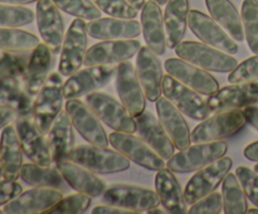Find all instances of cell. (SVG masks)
Here are the masks:
<instances>
[{
    "label": "cell",
    "instance_id": "6da1fadb",
    "mask_svg": "<svg viewBox=\"0 0 258 214\" xmlns=\"http://www.w3.org/2000/svg\"><path fill=\"white\" fill-rule=\"evenodd\" d=\"M63 86L64 82L62 75L59 72H54L49 75L35 96L33 102V120L39 132L43 135H47L55 117L63 110Z\"/></svg>",
    "mask_w": 258,
    "mask_h": 214
},
{
    "label": "cell",
    "instance_id": "7a4b0ae2",
    "mask_svg": "<svg viewBox=\"0 0 258 214\" xmlns=\"http://www.w3.org/2000/svg\"><path fill=\"white\" fill-rule=\"evenodd\" d=\"M68 159L96 174H112L127 170L131 160L120 151L88 144L73 148Z\"/></svg>",
    "mask_w": 258,
    "mask_h": 214
},
{
    "label": "cell",
    "instance_id": "3957f363",
    "mask_svg": "<svg viewBox=\"0 0 258 214\" xmlns=\"http://www.w3.org/2000/svg\"><path fill=\"white\" fill-rule=\"evenodd\" d=\"M175 53L181 59L212 72H232L238 64L237 59L232 57V54L212 45L193 42V40L179 43L175 47Z\"/></svg>",
    "mask_w": 258,
    "mask_h": 214
},
{
    "label": "cell",
    "instance_id": "277c9868",
    "mask_svg": "<svg viewBox=\"0 0 258 214\" xmlns=\"http://www.w3.org/2000/svg\"><path fill=\"white\" fill-rule=\"evenodd\" d=\"M247 118L242 108L217 112L202 121L191 131V142H211L236 135L246 126Z\"/></svg>",
    "mask_w": 258,
    "mask_h": 214
},
{
    "label": "cell",
    "instance_id": "5b68a950",
    "mask_svg": "<svg viewBox=\"0 0 258 214\" xmlns=\"http://www.w3.org/2000/svg\"><path fill=\"white\" fill-rule=\"evenodd\" d=\"M228 151V142L223 140L198 142L188 146L169 159L168 168L174 173L197 171L224 156Z\"/></svg>",
    "mask_w": 258,
    "mask_h": 214
},
{
    "label": "cell",
    "instance_id": "8992f818",
    "mask_svg": "<svg viewBox=\"0 0 258 214\" xmlns=\"http://www.w3.org/2000/svg\"><path fill=\"white\" fill-rule=\"evenodd\" d=\"M86 103L108 127L126 133H135L138 130L136 118L128 112L122 102L105 92H91L86 96Z\"/></svg>",
    "mask_w": 258,
    "mask_h": 214
},
{
    "label": "cell",
    "instance_id": "52a82bcc",
    "mask_svg": "<svg viewBox=\"0 0 258 214\" xmlns=\"http://www.w3.org/2000/svg\"><path fill=\"white\" fill-rule=\"evenodd\" d=\"M87 23L76 18L66 33L60 49L58 72L63 77H70L81 69L87 53Z\"/></svg>",
    "mask_w": 258,
    "mask_h": 214
},
{
    "label": "cell",
    "instance_id": "ba28073f",
    "mask_svg": "<svg viewBox=\"0 0 258 214\" xmlns=\"http://www.w3.org/2000/svg\"><path fill=\"white\" fill-rule=\"evenodd\" d=\"M163 95L184 115L193 120L203 121L211 116L212 111L209 110L207 101L202 97V93L183 85L169 73L164 76Z\"/></svg>",
    "mask_w": 258,
    "mask_h": 214
},
{
    "label": "cell",
    "instance_id": "9c48e42d",
    "mask_svg": "<svg viewBox=\"0 0 258 214\" xmlns=\"http://www.w3.org/2000/svg\"><path fill=\"white\" fill-rule=\"evenodd\" d=\"M233 160L229 156H222L214 163L197 170L184 189V196L188 204H194L199 199L213 193L231 171Z\"/></svg>",
    "mask_w": 258,
    "mask_h": 214
},
{
    "label": "cell",
    "instance_id": "30bf717a",
    "mask_svg": "<svg viewBox=\"0 0 258 214\" xmlns=\"http://www.w3.org/2000/svg\"><path fill=\"white\" fill-rule=\"evenodd\" d=\"M102 200L106 204L130 209L138 213L160 205V198L156 190L131 184H113L106 189Z\"/></svg>",
    "mask_w": 258,
    "mask_h": 214
},
{
    "label": "cell",
    "instance_id": "8fae6325",
    "mask_svg": "<svg viewBox=\"0 0 258 214\" xmlns=\"http://www.w3.org/2000/svg\"><path fill=\"white\" fill-rule=\"evenodd\" d=\"M108 138H110V144L116 150L127 156L131 161L138 165L148 170L155 171L165 168V159L161 158L140 136L113 131L110 133Z\"/></svg>",
    "mask_w": 258,
    "mask_h": 214
},
{
    "label": "cell",
    "instance_id": "7c38bea8",
    "mask_svg": "<svg viewBox=\"0 0 258 214\" xmlns=\"http://www.w3.org/2000/svg\"><path fill=\"white\" fill-rule=\"evenodd\" d=\"M66 110L76 130L88 144H93L101 148H108L110 144L108 135L101 123L100 117L87 103L81 101L80 98H71L67 100Z\"/></svg>",
    "mask_w": 258,
    "mask_h": 214
},
{
    "label": "cell",
    "instance_id": "4fadbf2b",
    "mask_svg": "<svg viewBox=\"0 0 258 214\" xmlns=\"http://www.w3.org/2000/svg\"><path fill=\"white\" fill-rule=\"evenodd\" d=\"M117 72L115 65H90L70 76L63 86L66 100L80 98L96 92L111 82Z\"/></svg>",
    "mask_w": 258,
    "mask_h": 214
},
{
    "label": "cell",
    "instance_id": "5bb4252c",
    "mask_svg": "<svg viewBox=\"0 0 258 214\" xmlns=\"http://www.w3.org/2000/svg\"><path fill=\"white\" fill-rule=\"evenodd\" d=\"M141 49V43L136 39H112L96 43L87 49L85 57L86 67L90 65H115L131 59Z\"/></svg>",
    "mask_w": 258,
    "mask_h": 214
},
{
    "label": "cell",
    "instance_id": "9a60e30c",
    "mask_svg": "<svg viewBox=\"0 0 258 214\" xmlns=\"http://www.w3.org/2000/svg\"><path fill=\"white\" fill-rule=\"evenodd\" d=\"M190 30L206 44L223 50L228 54L238 53V44L221 24L199 10H190L188 17Z\"/></svg>",
    "mask_w": 258,
    "mask_h": 214
},
{
    "label": "cell",
    "instance_id": "2e32d148",
    "mask_svg": "<svg viewBox=\"0 0 258 214\" xmlns=\"http://www.w3.org/2000/svg\"><path fill=\"white\" fill-rule=\"evenodd\" d=\"M258 102V82L231 83L219 88L207 100L212 113L244 108Z\"/></svg>",
    "mask_w": 258,
    "mask_h": 214
},
{
    "label": "cell",
    "instance_id": "e0dca14e",
    "mask_svg": "<svg viewBox=\"0 0 258 214\" xmlns=\"http://www.w3.org/2000/svg\"><path fill=\"white\" fill-rule=\"evenodd\" d=\"M15 128L19 136L24 155L32 163L42 166L52 165V155L47 137L35 126L33 116H18L15 118Z\"/></svg>",
    "mask_w": 258,
    "mask_h": 214
},
{
    "label": "cell",
    "instance_id": "ac0fdd59",
    "mask_svg": "<svg viewBox=\"0 0 258 214\" xmlns=\"http://www.w3.org/2000/svg\"><path fill=\"white\" fill-rule=\"evenodd\" d=\"M116 91L120 96L121 102L125 105L128 112L138 117L145 111L146 96L138 77L136 68L131 62L125 60L117 64L116 72Z\"/></svg>",
    "mask_w": 258,
    "mask_h": 214
},
{
    "label": "cell",
    "instance_id": "d6986e66",
    "mask_svg": "<svg viewBox=\"0 0 258 214\" xmlns=\"http://www.w3.org/2000/svg\"><path fill=\"white\" fill-rule=\"evenodd\" d=\"M165 69L179 82L204 96H212L219 90V82L209 73V70L191 64L181 58L166 59Z\"/></svg>",
    "mask_w": 258,
    "mask_h": 214
},
{
    "label": "cell",
    "instance_id": "ffe728a7",
    "mask_svg": "<svg viewBox=\"0 0 258 214\" xmlns=\"http://www.w3.org/2000/svg\"><path fill=\"white\" fill-rule=\"evenodd\" d=\"M63 198L62 190L48 186H35L20 193L17 198L4 204L7 214H38L44 213Z\"/></svg>",
    "mask_w": 258,
    "mask_h": 214
},
{
    "label": "cell",
    "instance_id": "44dd1931",
    "mask_svg": "<svg viewBox=\"0 0 258 214\" xmlns=\"http://www.w3.org/2000/svg\"><path fill=\"white\" fill-rule=\"evenodd\" d=\"M35 19L43 42L54 54L59 53L64 39V20L59 8L53 0H38Z\"/></svg>",
    "mask_w": 258,
    "mask_h": 214
},
{
    "label": "cell",
    "instance_id": "7402d4cb",
    "mask_svg": "<svg viewBox=\"0 0 258 214\" xmlns=\"http://www.w3.org/2000/svg\"><path fill=\"white\" fill-rule=\"evenodd\" d=\"M136 72L140 80L146 98L156 102L163 93L164 70L163 64L155 52L146 47H141L136 57Z\"/></svg>",
    "mask_w": 258,
    "mask_h": 214
},
{
    "label": "cell",
    "instance_id": "603a6c76",
    "mask_svg": "<svg viewBox=\"0 0 258 214\" xmlns=\"http://www.w3.org/2000/svg\"><path fill=\"white\" fill-rule=\"evenodd\" d=\"M156 112H158L161 125L170 136L176 149L184 150L190 146L191 132L188 122L183 116L184 113L176 106H174L165 96L159 97L156 101Z\"/></svg>",
    "mask_w": 258,
    "mask_h": 214
},
{
    "label": "cell",
    "instance_id": "cb8c5ba5",
    "mask_svg": "<svg viewBox=\"0 0 258 214\" xmlns=\"http://www.w3.org/2000/svg\"><path fill=\"white\" fill-rule=\"evenodd\" d=\"M135 118L138 123L136 132L139 133V136L145 142H148L163 159L169 160L173 158L176 148L164 126L161 125L160 120L155 117L150 111H144L140 116Z\"/></svg>",
    "mask_w": 258,
    "mask_h": 214
},
{
    "label": "cell",
    "instance_id": "d4e9b609",
    "mask_svg": "<svg viewBox=\"0 0 258 214\" xmlns=\"http://www.w3.org/2000/svg\"><path fill=\"white\" fill-rule=\"evenodd\" d=\"M55 165L59 169L68 185L80 193L91 196H100L107 188L105 181L98 178L97 174L70 159L59 161Z\"/></svg>",
    "mask_w": 258,
    "mask_h": 214
},
{
    "label": "cell",
    "instance_id": "484cf974",
    "mask_svg": "<svg viewBox=\"0 0 258 214\" xmlns=\"http://www.w3.org/2000/svg\"><path fill=\"white\" fill-rule=\"evenodd\" d=\"M88 35L95 39L112 40V39H133L143 33L141 23L134 19L123 18H98L90 20L87 24Z\"/></svg>",
    "mask_w": 258,
    "mask_h": 214
},
{
    "label": "cell",
    "instance_id": "4316f807",
    "mask_svg": "<svg viewBox=\"0 0 258 214\" xmlns=\"http://www.w3.org/2000/svg\"><path fill=\"white\" fill-rule=\"evenodd\" d=\"M141 29L146 45L158 55L166 50V30L160 5L154 0L145 3L141 12Z\"/></svg>",
    "mask_w": 258,
    "mask_h": 214
},
{
    "label": "cell",
    "instance_id": "83f0119b",
    "mask_svg": "<svg viewBox=\"0 0 258 214\" xmlns=\"http://www.w3.org/2000/svg\"><path fill=\"white\" fill-rule=\"evenodd\" d=\"M47 142L53 163L55 164L68 159L75 148V126L66 108L60 111L48 131Z\"/></svg>",
    "mask_w": 258,
    "mask_h": 214
},
{
    "label": "cell",
    "instance_id": "f1b7e54d",
    "mask_svg": "<svg viewBox=\"0 0 258 214\" xmlns=\"http://www.w3.org/2000/svg\"><path fill=\"white\" fill-rule=\"evenodd\" d=\"M54 53L49 49L45 43H39L34 50H32L29 62H28L25 72L22 80L25 88L30 96L35 97L47 78L49 77V70L54 62Z\"/></svg>",
    "mask_w": 258,
    "mask_h": 214
},
{
    "label": "cell",
    "instance_id": "f546056e",
    "mask_svg": "<svg viewBox=\"0 0 258 214\" xmlns=\"http://www.w3.org/2000/svg\"><path fill=\"white\" fill-rule=\"evenodd\" d=\"M23 155L24 153L15 126H5L0 137V168L4 179L17 180L20 178Z\"/></svg>",
    "mask_w": 258,
    "mask_h": 214
},
{
    "label": "cell",
    "instance_id": "4dcf8cb0",
    "mask_svg": "<svg viewBox=\"0 0 258 214\" xmlns=\"http://www.w3.org/2000/svg\"><path fill=\"white\" fill-rule=\"evenodd\" d=\"M155 189L160 198L161 205L171 214L188 213L185 196L174 171L163 168L158 170L155 176Z\"/></svg>",
    "mask_w": 258,
    "mask_h": 214
},
{
    "label": "cell",
    "instance_id": "1f68e13d",
    "mask_svg": "<svg viewBox=\"0 0 258 214\" xmlns=\"http://www.w3.org/2000/svg\"><path fill=\"white\" fill-rule=\"evenodd\" d=\"M33 102L22 77L0 76V105L12 107L18 116H33Z\"/></svg>",
    "mask_w": 258,
    "mask_h": 214
},
{
    "label": "cell",
    "instance_id": "d6a6232c",
    "mask_svg": "<svg viewBox=\"0 0 258 214\" xmlns=\"http://www.w3.org/2000/svg\"><path fill=\"white\" fill-rule=\"evenodd\" d=\"M190 8L189 0H168L164 14L166 30V44L170 49L183 40L188 28V17Z\"/></svg>",
    "mask_w": 258,
    "mask_h": 214
},
{
    "label": "cell",
    "instance_id": "836d02e7",
    "mask_svg": "<svg viewBox=\"0 0 258 214\" xmlns=\"http://www.w3.org/2000/svg\"><path fill=\"white\" fill-rule=\"evenodd\" d=\"M211 17L227 30L237 42L244 39L242 17L231 0H206Z\"/></svg>",
    "mask_w": 258,
    "mask_h": 214
},
{
    "label": "cell",
    "instance_id": "e575fe53",
    "mask_svg": "<svg viewBox=\"0 0 258 214\" xmlns=\"http://www.w3.org/2000/svg\"><path fill=\"white\" fill-rule=\"evenodd\" d=\"M20 179L28 185L48 186V188H64L66 183L59 169L55 166H42L34 163L23 164L20 170Z\"/></svg>",
    "mask_w": 258,
    "mask_h": 214
},
{
    "label": "cell",
    "instance_id": "d590c367",
    "mask_svg": "<svg viewBox=\"0 0 258 214\" xmlns=\"http://www.w3.org/2000/svg\"><path fill=\"white\" fill-rule=\"evenodd\" d=\"M222 199L226 214H243L248 210L247 195L236 174L228 173L222 181Z\"/></svg>",
    "mask_w": 258,
    "mask_h": 214
},
{
    "label": "cell",
    "instance_id": "8d00e7d4",
    "mask_svg": "<svg viewBox=\"0 0 258 214\" xmlns=\"http://www.w3.org/2000/svg\"><path fill=\"white\" fill-rule=\"evenodd\" d=\"M39 38L18 28H0V49L28 53L39 45Z\"/></svg>",
    "mask_w": 258,
    "mask_h": 214
},
{
    "label": "cell",
    "instance_id": "74e56055",
    "mask_svg": "<svg viewBox=\"0 0 258 214\" xmlns=\"http://www.w3.org/2000/svg\"><path fill=\"white\" fill-rule=\"evenodd\" d=\"M242 23L249 49L258 54V0H244L242 4Z\"/></svg>",
    "mask_w": 258,
    "mask_h": 214
},
{
    "label": "cell",
    "instance_id": "f35d334b",
    "mask_svg": "<svg viewBox=\"0 0 258 214\" xmlns=\"http://www.w3.org/2000/svg\"><path fill=\"white\" fill-rule=\"evenodd\" d=\"M34 12L22 5L0 4V28H18L34 20Z\"/></svg>",
    "mask_w": 258,
    "mask_h": 214
},
{
    "label": "cell",
    "instance_id": "ab89813d",
    "mask_svg": "<svg viewBox=\"0 0 258 214\" xmlns=\"http://www.w3.org/2000/svg\"><path fill=\"white\" fill-rule=\"evenodd\" d=\"M92 196L78 191L77 194H70L63 196L52 208L45 210V214H82L90 208Z\"/></svg>",
    "mask_w": 258,
    "mask_h": 214
},
{
    "label": "cell",
    "instance_id": "60d3db41",
    "mask_svg": "<svg viewBox=\"0 0 258 214\" xmlns=\"http://www.w3.org/2000/svg\"><path fill=\"white\" fill-rule=\"evenodd\" d=\"M62 12L85 20H95L101 18V10L92 0H53Z\"/></svg>",
    "mask_w": 258,
    "mask_h": 214
},
{
    "label": "cell",
    "instance_id": "b9f144b4",
    "mask_svg": "<svg viewBox=\"0 0 258 214\" xmlns=\"http://www.w3.org/2000/svg\"><path fill=\"white\" fill-rule=\"evenodd\" d=\"M28 53L9 52L0 49V76L8 77H23L29 62Z\"/></svg>",
    "mask_w": 258,
    "mask_h": 214
},
{
    "label": "cell",
    "instance_id": "7bdbcfd3",
    "mask_svg": "<svg viewBox=\"0 0 258 214\" xmlns=\"http://www.w3.org/2000/svg\"><path fill=\"white\" fill-rule=\"evenodd\" d=\"M93 4L110 17L134 19L138 17V9L134 8L127 0H92Z\"/></svg>",
    "mask_w": 258,
    "mask_h": 214
},
{
    "label": "cell",
    "instance_id": "ee69618b",
    "mask_svg": "<svg viewBox=\"0 0 258 214\" xmlns=\"http://www.w3.org/2000/svg\"><path fill=\"white\" fill-rule=\"evenodd\" d=\"M229 83H249L258 81V54L237 64L228 76Z\"/></svg>",
    "mask_w": 258,
    "mask_h": 214
},
{
    "label": "cell",
    "instance_id": "f6af8a7d",
    "mask_svg": "<svg viewBox=\"0 0 258 214\" xmlns=\"http://www.w3.org/2000/svg\"><path fill=\"white\" fill-rule=\"evenodd\" d=\"M223 210V199L222 193L213 191L204 198L199 199L191 204L188 209L189 214H219Z\"/></svg>",
    "mask_w": 258,
    "mask_h": 214
},
{
    "label": "cell",
    "instance_id": "bcb514c9",
    "mask_svg": "<svg viewBox=\"0 0 258 214\" xmlns=\"http://www.w3.org/2000/svg\"><path fill=\"white\" fill-rule=\"evenodd\" d=\"M236 175L238 176L242 186L244 189L247 198L258 206V173L256 170L247 168V166H238L236 170Z\"/></svg>",
    "mask_w": 258,
    "mask_h": 214
},
{
    "label": "cell",
    "instance_id": "7dc6e473",
    "mask_svg": "<svg viewBox=\"0 0 258 214\" xmlns=\"http://www.w3.org/2000/svg\"><path fill=\"white\" fill-rule=\"evenodd\" d=\"M23 193V186L17 180H2L0 179V205H4L12 199Z\"/></svg>",
    "mask_w": 258,
    "mask_h": 214
},
{
    "label": "cell",
    "instance_id": "c3c4849f",
    "mask_svg": "<svg viewBox=\"0 0 258 214\" xmlns=\"http://www.w3.org/2000/svg\"><path fill=\"white\" fill-rule=\"evenodd\" d=\"M92 214H140L138 211L130 210V209L121 208L117 205H111V204H106V205H97L92 209Z\"/></svg>",
    "mask_w": 258,
    "mask_h": 214
},
{
    "label": "cell",
    "instance_id": "681fc988",
    "mask_svg": "<svg viewBox=\"0 0 258 214\" xmlns=\"http://www.w3.org/2000/svg\"><path fill=\"white\" fill-rule=\"evenodd\" d=\"M15 117H18V115L12 107L0 105V130L4 128L5 126L10 125V122L14 121Z\"/></svg>",
    "mask_w": 258,
    "mask_h": 214
},
{
    "label": "cell",
    "instance_id": "f907efd6",
    "mask_svg": "<svg viewBox=\"0 0 258 214\" xmlns=\"http://www.w3.org/2000/svg\"><path fill=\"white\" fill-rule=\"evenodd\" d=\"M243 111L244 115H246L247 122L258 130V106H247V107H244Z\"/></svg>",
    "mask_w": 258,
    "mask_h": 214
},
{
    "label": "cell",
    "instance_id": "816d5d0a",
    "mask_svg": "<svg viewBox=\"0 0 258 214\" xmlns=\"http://www.w3.org/2000/svg\"><path fill=\"white\" fill-rule=\"evenodd\" d=\"M244 156L248 160L258 163V141H254V142L246 146V149H244Z\"/></svg>",
    "mask_w": 258,
    "mask_h": 214
},
{
    "label": "cell",
    "instance_id": "f5cc1de1",
    "mask_svg": "<svg viewBox=\"0 0 258 214\" xmlns=\"http://www.w3.org/2000/svg\"><path fill=\"white\" fill-rule=\"evenodd\" d=\"M38 0H0V4H10V5H25L32 4Z\"/></svg>",
    "mask_w": 258,
    "mask_h": 214
},
{
    "label": "cell",
    "instance_id": "db71d44e",
    "mask_svg": "<svg viewBox=\"0 0 258 214\" xmlns=\"http://www.w3.org/2000/svg\"><path fill=\"white\" fill-rule=\"evenodd\" d=\"M127 2L130 3V4L133 5L134 8H136L138 10H140V9H143V8H144L146 0H127Z\"/></svg>",
    "mask_w": 258,
    "mask_h": 214
},
{
    "label": "cell",
    "instance_id": "11a10c76",
    "mask_svg": "<svg viewBox=\"0 0 258 214\" xmlns=\"http://www.w3.org/2000/svg\"><path fill=\"white\" fill-rule=\"evenodd\" d=\"M149 214H164V213H168L166 209H160L159 206H155V208H151L148 210Z\"/></svg>",
    "mask_w": 258,
    "mask_h": 214
},
{
    "label": "cell",
    "instance_id": "9f6ffc18",
    "mask_svg": "<svg viewBox=\"0 0 258 214\" xmlns=\"http://www.w3.org/2000/svg\"><path fill=\"white\" fill-rule=\"evenodd\" d=\"M247 213H249V214H254V213H256V214H258V206H257V208L256 209H248V210H247Z\"/></svg>",
    "mask_w": 258,
    "mask_h": 214
},
{
    "label": "cell",
    "instance_id": "6f0895ef",
    "mask_svg": "<svg viewBox=\"0 0 258 214\" xmlns=\"http://www.w3.org/2000/svg\"><path fill=\"white\" fill-rule=\"evenodd\" d=\"M154 2L158 3L159 5H166V3H168V0H154Z\"/></svg>",
    "mask_w": 258,
    "mask_h": 214
},
{
    "label": "cell",
    "instance_id": "680465c9",
    "mask_svg": "<svg viewBox=\"0 0 258 214\" xmlns=\"http://www.w3.org/2000/svg\"><path fill=\"white\" fill-rule=\"evenodd\" d=\"M2 178H4V175H3V170H2V168H0V179Z\"/></svg>",
    "mask_w": 258,
    "mask_h": 214
},
{
    "label": "cell",
    "instance_id": "91938a15",
    "mask_svg": "<svg viewBox=\"0 0 258 214\" xmlns=\"http://www.w3.org/2000/svg\"><path fill=\"white\" fill-rule=\"evenodd\" d=\"M254 170H256V171H257V173H258V163L256 164V166H254Z\"/></svg>",
    "mask_w": 258,
    "mask_h": 214
},
{
    "label": "cell",
    "instance_id": "94428289",
    "mask_svg": "<svg viewBox=\"0 0 258 214\" xmlns=\"http://www.w3.org/2000/svg\"><path fill=\"white\" fill-rule=\"evenodd\" d=\"M2 213H4V209H0V214Z\"/></svg>",
    "mask_w": 258,
    "mask_h": 214
}]
</instances>
